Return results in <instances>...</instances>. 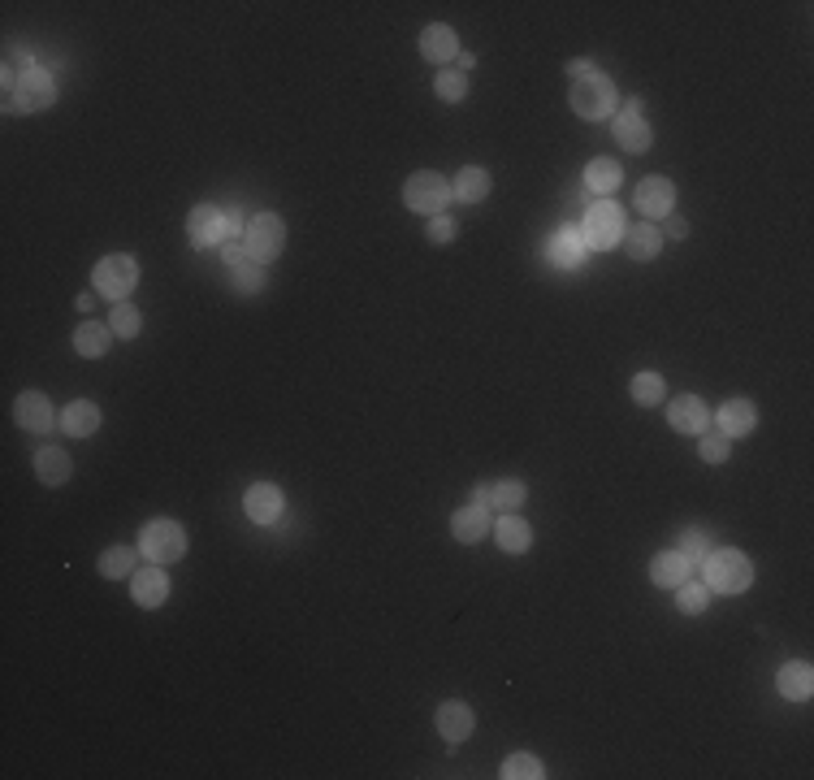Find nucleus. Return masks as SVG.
Wrapping results in <instances>:
<instances>
[{"mask_svg":"<svg viewBox=\"0 0 814 780\" xmlns=\"http://www.w3.org/2000/svg\"><path fill=\"white\" fill-rule=\"evenodd\" d=\"M494 529V520H490V507H481V503H468V507H459V512L451 516V533L464 546H477L485 533Z\"/></svg>","mask_w":814,"mask_h":780,"instance_id":"obj_14","label":"nucleus"},{"mask_svg":"<svg viewBox=\"0 0 814 780\" xmlns=\"http://www.w3.org/2000/svg\"><path fill=\"white\" fill-rule=\"evenodd\" d=\"M472 724H477V715H472L468 702H442L438 707V733L451 741V746H459V741L472 733Z\"/></svg>","mask_w":814,"mask_h":780,"instance_id":"obj_19","label":"nucleus"},{"mask_svg":"<svg viewBox=\"0 0 814 780\" xmlns=\"http://www.w3.org/2000/svg\"><path fill=\"white\" fill-rule=\"evenodd\" d=\"M637 208L646 221H659V217H672L676 208V187L667 178H646L637 187Z\"/></svg>","mask_w":814,"mask_h":780,"instance_id":"obj_11","label":"nucleus"},{"mask_svg":"<svg viewBox=\"0 0 814 780\" xmlns=\"http://www.w3.org/2000/svg\"><path fill=\"white\" fill-rule=\"evenodd\" d=\"M100 572L109 581H122V577H130V572H139L135 568V551H130V546H109V551L100 555Z\"/></svg>","mask_w":814,"mask_h":780,"instance_id":"obj_31","label":"nucleus"},{"mask_svg":"<svg viewBox=\"0 0 814 780\" xmlns=\"http://www.w3.org/2000/svg\"><path fill=\"white\" fill-rule=\"evenodd\" d=\"M663 377L659 373H637L633 377V399L641 403V408H654V403H663Z\"/></svg>","mask_w":814,"mask_h":780,"instance_id":"obj_35","label":"nucleus"},{"mask_svg":"<svg viewBox=\"0 0 814 780\" xmlns=\"http://www.w3.org/2000/svg\"><path fill=\"white\" fill-rule=\"evenodd\" d=\"M667 234H672V239H685V234H689V221H685V217H667Z\"/></svg>","mask_w":814,"mask_h":780,"instance_id":"obj_42","label":"nucleus"},{"mask_svg":"<svg viewBox=\"0 0 814 780\" xmlns=\"http://www.w3.org/2000/svg\"><path fill=\"white\" fill-rule=\"evenodd\" d=\"M234 286H239L243 295H256V291H260V265H256L252 256L234 265Z\"/></svg>","mask_w":814,"mask_h":780,"instance_id":"obj_39","label":"nucleus"},{"mask_svg":"<svg viewBox=\"0 0 814 780\" xmlns=\"http://www.w3.org/2000/svg\"><path fill=\"white\" fill-rule=\"evenodd\" d=\"M403 200H407V208H412V213L438 217V213H446V204L455 200V191H451V182H446L442 174H433V169H420V174L407 178Z\"/></svg>","mask_w":814,"mask_h":780,"instance_id":"obj_3","label":"nucleus"},{"mask_svg":"<svg viewBox=\"0 0 814 780\" xmlns=\"http://www.w3.org/2000/svg\"><path fill=\"white\" fill-rule=\"evenodd\" d=\"M130 585H135V603L139 607H161L169 598V577L161 568H139L135 577H130Z\"/></svg>","mask_w":814,"mask_h":780,"instance_id":"obj_24","label":"nucleus"},{"mask_svg":"<svg viewBox=\"0 0 814 780\" xmlns=\"http://www.w3.org/2000/svg\"><path fill=\"white\" fill-rule=\"evenodd\" d=\"M624 182V169L615 165V161H607V156H598V161H589V169H585V187L589 191H598V195H607V191H615Z\"/></svg>","mask_w":814,"mask_h":780,"instance_id":"obj_29","label":"nucleus"},{"mask_svg":"<svg viewBox=\"0 0 814 780\" xmlns=\"http://www.w3.org/2000/svg\"><path fill=\"white\" fill-rule=\"evenodd\" d=\"M243 507L256 525H273V520L282 516V490L273 486V481H256V486L243 494Z\"/></svg>","mask_w":814,"mask_h":780,"instance_id":"obj_13","label":"nucleus"},{"mask_svg":"<svg viewBox=\"0 0 814 780\" xmlns=\"http://www.w3.org/2000/svg\"><path fill=\"white\" fill-rule=\"evenodd\" d=\"M776 689H780V694L789 698V702H806V698L814 694V668H810V663H802V659H797V663H784V668L776 672Z\"/></svg>","mask_w":814,"mask_h":780,"instance_id":"obj_20","label":"nucleus"},{"mask_svg":"<svg viewBox=\"0 0 814 780\" xmlns=\"http://www.w3.org/2000/svg\"><path fill=\"white\" fill-rule=\"evenodd\" d=\"M494 538H498V546H503L507 555H520V551H529V542H533V529H529V520H520V516H503L494 525Z\"/></svg>","mask_w":814,"mask_h":780,"instance_id":"obj_26","label":"nucleus"},{"mask_svg":"<svg viewBox=\"0 0 814 780\" xmlns=\"http://www.w3.org/2000/svg\"><path fill=\"white\" fill-rule=\"evenodd\" d=\"M420 57L433 61V65L455 61L459 57V35L451 31V26H442V22L425 26V35H420Z\"/></svg>","mask_w":814,"mask_h":780,"instance_id":"obj_15","label":"nucleus"},{"mask_svg":"<svg viewBox=\"0 0 814 780\" xmlns=\"http://www.w3.org/2000/svg\"><path fill=\"white\" fill-rule=\"evenodd\" d=\"M667 425H672L676 434H706V425H711V408H706L698 395H685V399H676L672 408H667Z\"/></svg>","mask_w":814,"mask_h":780,"instance_id":"obj_12","label":"nucleus"},{"mask_svg":"<svg viewBox=\"0 0 814 780\" xmlns=\"http://www.w3.org/2000/svg\"><path fill=\"white\" fill-rule=\"evenodd\" d=\"M581 234L589 247H615L624 239V213L615 200H598L581 221Z\"/></svg>","mask_w":814,"mask_h":780,"instance_id":"obj_8","label":"nucleus"},{"mask_svg":"<svg viewBox=\"0 0 814 780\" xmlns=\"http://www.w3.org/2000/svg\"><path fill=\"white\" fill-rule=\"evenodd\" d=\"M109 338H113L109 325H100V321H83V325L74 330V351H78V356H87V360H100L104 351H109Z\"/></svg>","mask_w":814,"mask_h":780,"instance_id":"obj_27","label":"nucleus"},{"mask_svg":"<svg viewBox=\"0 0 814 780\" xmlns=\"http://www.w3.org/2000/svg\"><path fill=\"white\" fill-rule=\"evenodd\" d=\"M702 581H706V590L741 594V590H750V581H754V564L745 559V551H737V546H728V551H706Z\"/></svg>","mask_w":814,"mask_h":780,"instance_id":"obj_1","label":"nucleus"},{"mask_svg":"<svg viewBox=\"0 0 814 780\" xmlns=\"http://www.w3.org/2000/svg\"><path fill=\"white\" fill-rule=\"evenodd\" d=\"M70 473H74V464L61 447H44L35 455V477L44 481V486H61V481H70Z\"/></svg>","mask_w":814,"mask_h":780,"instance_id":"obj_25","label":"nucleus"},{"mask_svg":"<svg viewBox=\"0 0 814 780\" xmlns=\"http://www.w3.org/2000/svg\"><path fill=\"white\" fill-rule=\"evenodd\" d=\"M57 100V78H52L44 65H35L26 78H18L13 87H5V113L18 117V113H39Z\"/></svg>","mask_w":814,"mask_h":780,"instance_id":"obj_2","label":"nucleus"},{"mask_svg":"<svg viewBox=\"0 0 814 780\" xmlns=\"http://www.w3.org/2000/svg\"><path fill=\"white\" fill-rule=\"evenodd\" d=\"M13 416H18L22 429H31V434H44V429L52 425V403H48V395H39V390H26V395L13 403Z\"/></svg>","mask_w":814,"mask_h":780,"instance_id":"obj_21","label":"nucleus"},{"mask_svg":"<svg viewBox=\"0 0 814 780\" xmlns=\"http://www.w3.org/2000/svg\"><path fill=\"white\" fill-rule=\"evenodd\" d=\"M615 139H620V148H628V152H646L654 143V130L646 122V113H641V100H628L624 113L615 117Z\"/></svg>","mask_w":814,"mask_h":780,"instance_id":"obj_10","label":"nucleus"},{"mask_svg":"<svg viewBox=\"0 0 814 780\" xmlns=\"http://www.w3.org/2000/svg\"><path fill=\"white\" fill-rule=\"evenodd\" d=\"M698 438H702L698 447H702V460H706V464H724V460H728L732 438L724 434V429H706V434H698Z\"/></svg>","mask_w":814,"mask_h":780,"instance_id":"obj_36","label":"nucleus"},{"mask_svg":"<svg viewBox=\"0 0 814 780\" xmlns=\"http://www.w3.org/2000/svg\"><path fill=\"white\" fill-rule=\"evenodd\" d=\"M221 256H226V265L234 269L239 260H247V243L239 239V234H226V239H221Z\"/></svg>","mask_w":814,"mask_h":780,"instance_id":"obj_41","label":"nucleus"},{"mask_svg":"<svg viewBox=\"0 0 814 780\" xmlns=\"http://www.w3.org/2000/svg\"><path fill=\"white\" fill-rule=\"evenodd\" d=\"M61 429L70 438H91L100 429V408L91 399H74V403H65V412H61Z\"/></svg>","mask_w":814,"mask_h":780,"instance_id":"obj_22","label":"nucleus"},{"mask_svg":"<svg viewBox=\"0 0 814 780\" xmlns=\"http://www.w3.org/2000/svg\"><path fill=\"white\" fill-rule=\"evenodd\" d=\"M594 70H598V65H594V61H585V57L568 65V74H572V78H585V74H594Z\"/></svg>","mask_w":814,"mask_h":780,"instance_id":"obj_43","label":"nucleus"},{"mask_svg":"<svg viewBox=\"0 0 814 780\" xmlns=\"http://www.w3.org/2000/svg\"><path fill=\"white\" fill-rule=\"evenodd\" d=\"M451 191H455V200H464V204H477L490 195V174H485L481 165H468V169H459V178L451 182Z\"/></svg>","mask_w":814,"mask_h":780,"instance_id":"obj_28","label":"nucleus"},{"mask_svg":"<svg viewBox=\"0 0 814 780\" xmlns=\"http://www.w3.org/2000/svg\"><path fill=\"white\" fill-rule=\"evenodd\" d=\"M455 61H459V70H464V74L472 70V65H477V57H472V52H459V57H455Z\"/></svg>","mask_w":814,"mask_h":780,"instance_id":"obj_45","label":"nucleus"},{"mask_svg":"<svg viewBox=\"0 0 814 780\" xmlns=\"http://www.w3.org/2000/svg\"><path fill=\"white\" fill-rule=\"evenodd\" d=\"M187 234H191L195 247H213V243H221L230 234V217L221 213V208H213V204H195L191 217H187Z\"/></svg>","mask_w":814,"mask_h":780,"instance_id":"obj_9","label":"nucleus"},{"mask_svg":"<svg viewBox=\"0 0 814 780\" xmlns=\"http://www.w3.org/2000/svg\"><path fill=\"white\" fill-rule=\"evenodd\" d=\"M139 325H143V317H139V308L135 304H113V317H109V330L117 334V338H135L139 334Z\"/></svg>","mask_w":814,"mask_h":780,"instance_id":"obj_34","label":"nucleus"},{"mask_svg":"<svg viewBox=\"0 0 814 780\" xmlns=\"http://www.w3.org/2000/svg\"><path fill=\"white\" fill-rule=\"evenodd\" d=\"M689 572L693 564L680 551H663V555H654V564H650V581L654 585H663V590H676V585H685L689 581Z\"/></svg>","mask_w":814,"mask_h":780,"instance_id":"obj_23","label":"nucleus"},{"mask_svg":"<svg viewBox=\"0 0 814 780\" xmlns=\"http://www.w3.org/2000/svg\"><path fill=\"white\" fill-rule=\"evenodd\" d=\"M680 598H676V607L685 611V616H702L706 603H711V590H706V581H685V585H676Z\"/></svg>","mask_w":814,"mask_h":780,"instance_id":"obj_32","label":"nucleus"},{"mask_svg":"<svg viewBox=\"0 0 814 780\" xmlns=\"http://www.w3.org/2000/svg\"><path fill=\"white\" fill-rule=\"evenodd\" d=\"M572 109L585 117V122H602L611 109H615V83L602 70L585 74L572 83Z\"/></svg>","mask_w":814,"mask_h":780,"instance_id":"obj_4","label":"nucleus"},{"mask_svg":"<svg viewBox=\"0 0 814 780\" xmlns=\"http://www.w3.org/2000/svg\"><path fill=\"white\" fill-rule=\"evenodd\" d=\"M529 499V490H524V481H516V477H507V481H494L490 486V507H498V512H516V507Z\"/></svg>","mask_w":814,"mask_h":780,"instance_id":"obj_30","label":"nucleus"},{"mask_svg":"<svg viewBox=\"0 0 814 780\" xmlns=\"http://www.w3.org/2000/svg\"><path fill=\"white\" fill-rule=\"evenodd\" d=\"M706 551H711V542H706L702 529H685V538H680V555L689 559V564H702Z\"/></svg>","mask_w":814,"mask_h":780,"instance_id":"obj_38","label":"nucleus"},{"mask_svg":"<svg viewBox=\"0 0 814 780\" xmlns=\"http://www.w3.org/2000/svg\"><path fill=\"white\" fill-rule=\"evenodd\" d=\"M754 425H758V408H754L750 399H728V403H719V425H715V429H724L728 438L754 434Z\"/></svg>","mask_w":814,"mask_h":780,"instance_id":"obj_17","label":"nucleus"},{"mask_svg":"<svg viewBox=\"0 0 814 780\" xmlns=\"http://www.w3.org/2000/svg\"><path fill=\"white\" fill-rule=\"evenodd\" d=\"M139 551L152 559V564H178L187 555V533H182L178 520H152L139 538Z\"/></svg>","mask_w":814,"mask_h":780,"instance_id":"obj_6","label":"nucleus"},{"mask_svg":"<svg viewBox=\"0 0 814 780\" xmlns=\"http://www.w3.org/2000/svg\"><path fill=\"white\" fill-rule=\"evenodd\" d=\"M503 776L507 780H542V763L533 759V754H511V759L503 763Z\"/></svg>","mask_w":814,"mask_h":780,"instance_id":"obj_37","label":"nucleus"},{"mask_svg":"<svg viewBox=\"0 0 814 780\" xmlns=\"http://www.w3.org/2000/svg\"><path fill=\"white\" fill-rule=\"evenodd\" d=\"M433 91H438L446 104H459L468 96V74L464 70H442L438 78H433Z\"/></svg>","mask_w":814,"mask_h":780,"instance_id":"obj_33","label":"nucleus"},{"mask_svg":"<svg viewBox=\"0 0 814 780\" xmlns=\"http://www.w3.org/2000/svg\"><path fill=\"white\" fill-rule=\"evenodd\" d=\"M490 486H494V481H481V486H477V490H472V503L490 507Z\"/></svg>","mask_w":814,"mask_h":780,"instance_id":"obj_44","label":"nucleus"},{"mask_svg":"<svg viewBox=\"0 0 814 780\" xmlns=\"http://www.w3.org/2000/svg\"><path fill=\"white\" fill-rule=\"evenodd\" d=\"M243 243H247V256L256 260V265H269V260L282 256L286 247V226L278 213H256L252 221H247L243 230Z\"/></svg>","mask_w":814,"mask_h":780,"instance_id":"obj_5","label":"nucleus"},{"mask_svg":"<svg viewBox=\"0 0 814 780\" xmlns=\"http://www.w3.org/2000/svg\"><path fill=\"white\" fill-rule=\"evenodd\" d=\"M135 282H139V265L130 256H104L96 269H91V286L104 295V299H113V304H122V299L135 291Z\"/></svg>","mask_w":814,"mask_h":780,"instance_id":"obj_7","label":"nucleus"},{"mask_svg":"<svg viewBox=\"0 0 814 780\" xmlns=\"http://www.w3.org/2000/svg\"><path fill=\"white\" fill-rule=\"evenodd\" d=\"M429 239H433V243H451V239H455V221L446 217V213L429 217Z\"/></svg>","mask_w":814,"mask_h":780,"instance_id":"obj_40","label":"nucleus"},{"mask_svg":"<svg viewBox=\"0 0 814 780\" xmlns=\"http://www.w3.org/2000/svg\"><path fill=\"white\" fill-rule=\"evenodd\" d=\"M546 256L555 260L559 269H576V265H581V260L589 256V243H585V234H581V230H572V226H568V230H559L555 239H550Z\"/></svg>","mask_w":814,"mask_h":780,"instance_id":"obj_18","label":"nucleus"},{"mask_svg":"<svg viewBox=\"0 0 814 780\" xmlns=\"http://www.w3.org/2000/svg\"><path fill=\"white\" fill-rule=\"evenodd\" d=\"M624 252L633 260H654L663 247V230L654 226V221H637V226H624Z\"/></svg>","mask_w":814,"mask_h":780,"instance_id":"obj_16","label":"nucleus"}]
</instances>
